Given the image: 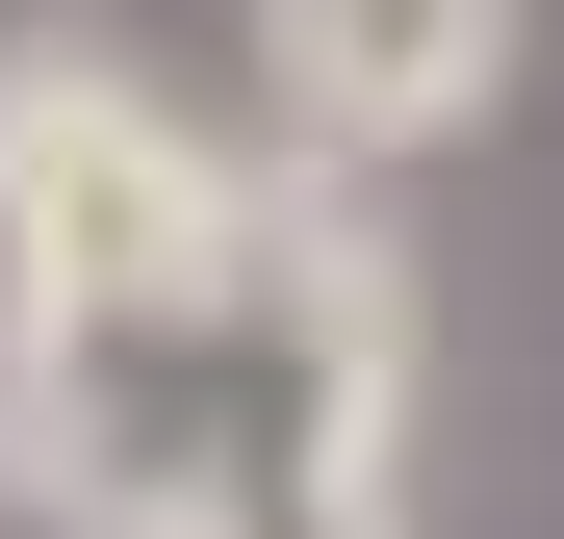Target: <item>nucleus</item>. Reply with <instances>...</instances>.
Wrapping results in <instances>:
<instances>
[{"mask_svg":"<svg viewBox=\"0 0 564 539\" xmlns=\"http://www.w3.org/2000/svg\"><path fill=\"white\" fill-rule=\"evenodd\" d=\"M386 436H411V283L308 154L180 309H0V488L77 539H411Z\"/></svg>","mask_w":564,"mask_h":539,"instance_id":"1","label":"nucleus"},{"mask_svg":"<svg viewBox=\"0 0 564 539\" xmlns=\"http://www.w3.org/2000/svg\"><path fill=\"white\" fill-rule=\"evenodd\" d=\"M513 104V0H257V129L308 180H411Z\"/></svg>","mask_w":564,"mask_h":539,"instance_id":"3","label":"nucleus"},{"mask_svg":"<svg viewBox=\"0 0 564 539\" xmlns=\"http://www.w3.org/2000/svg\"><path fill=\"white\" fill-rule=\"evenodd\" d=\"M257 231V154H206L104 26H0V309H180Z\"/></svg>","mask_w":564,"mask_h":539,"instance_id":"2","label":"nucleus"}]
</instances>
